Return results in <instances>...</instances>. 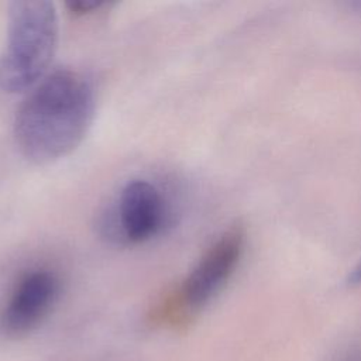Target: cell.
Instances as JSON below:
<instances>
[{"mask_svg":"<svg viewBox=\"0 0 361 361\" xmlns=\"http://www.w3.org/2000/svg\"><path fill=\"white\" fill-rule=\"evenodd\" d=\"M351 7H354L357 11L361 13V0H355L351 3Z\"/></svg>","mask_w":361,"mask_h":361,"instance_id":"obj_9","label":"cell"},{"mask_svg":"<svg viewBox=\"0 0 361 361\" xmlns=\"http://www.w3.org/2000/svg\"><path fill=\"white\" fill-rule=\"evenodd\" d=\"M61 282L49 269L25 274L11 292L0 313V326L8 334H23L35 329L58 300Z\"/></svg>","mask_w":361,"mask_h":361,"instance_id":"obj_5","label":"cell"},{"mask_svg":"<svg viewBox=\"0 0 361 361\" xmlns=\"http://www.w3.org/2000/svg\"><path fill=\"white\" fill-rule=\"evenodd\" d=\"M69 10L76 14H86L99 10L106 3L102 0H71L66 3Z\"/></svg>","mask_w":361,"mask_h":361,"instance_id":"obj_6","label":"cell"},{"mask_svg":"<svg viewBox=\"0 0 361 361\" xmlns=\"http://www.w3.org/2000/svg\"><path fill=\"white\" fill-rule=\"evenodd\" d=\"M168 204L161 189L147 179H134L120 192L106 213L103 228L109 237L126 243H144L165 227Z\"/></svg>","mask_w":361,"mask_h":361,"instance_id":"obj_3","label":"cell"},{"mask_svg":"<svg viewBox=\"0 0 361 361\" xmlns=\"http://www.w3.org/2000/svg\"><path fill=\"white\" fill-rule=\"evenodd\" d=\"M243 247V231L230 228L207 248L180 288L179 296L185 309L197 312L217 296L237 268Z\"/></svg>","mask_w":361,"mask_h":361,"instance_id":"obj_4","label":"cell"},{"mask_svg":"<svg viewBox=\"0 0 361 361\" xmlns=\"http://www.w3.org/2000/svg\"><path fill=\"white\" fill-rule=\"evenodd\" d=\"M93 114L92 82L78 71L58 69L21 103L14 121L16 142L30 161H56L82 142Z\"/></svg>","mask_w":361,"mask_h":361,"instance_id":"obj_1","label":"cell"},{"mask_svg":"<svg viewBox=\"0 0 361 361\" xmlns=\"http://www.w3.org/2000/svg\"><path fill=\"white\" fill-rule=\"evenodd\" d=\"M56 42L58 17L51 1H14L0 55V89L16 93L32 86L49 66Z\"/></svg>","mask_w":361,"mask_h":361,"instance_id":"obj_2","label":"cell"},{"mask_svg":"<svg viewBox=\"0 0 361 361\" xmlns=\"http://www.w3.org/2000/svg\"><path fill=\"white\" fill-rule=\"evenodd\" d=\"M340 361H361V350H357L354 353L347 354L344 358H341Z\"/></svg>","mask_w":361,"mask_h":361,"instance_id":"obj_8","label":"cell"},{"mask_svg":"<svg viewBox=\"0 0 361 361\" xmlns=\"http://www.w3.org/2000/svg\"><path fill=\"white\" fill-rule=\"evenodd\" d=\"M348 285H361V261L357 264V267L351 271V274L347 278Z\"/></svg>","mask_w":361,"mask_h":361,"instance_id":"obj_7","label":"cell"}]
</instances>
